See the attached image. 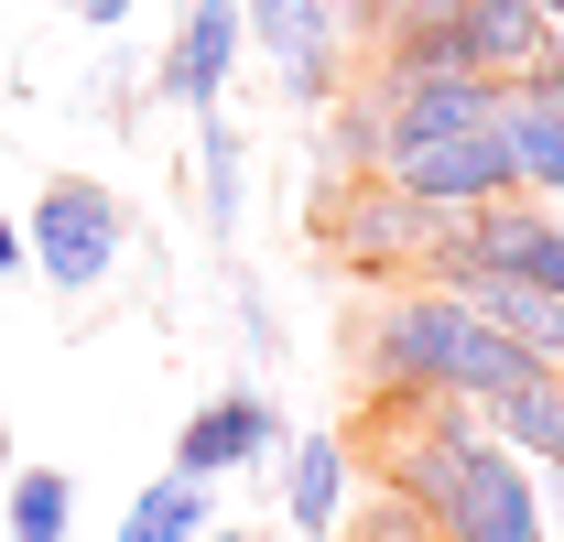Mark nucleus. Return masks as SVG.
<instances>
[{
  "mask_svg": "<svg viewBox=\"0 0 564 542\" xmlns=\"http://www.w3.org/2000/svg\"><path fill=\"white\" fill-rule=\"evenodd\" d=\"M369 380L391 391V402H467V412H499L521 402V391H543L554 369L532 358V347H510L499 326H478L456 293H380V315H369Z\"/></svg>",
  "mask_w": 564,
  "mask_h": 542,
  "instance_id": "obj_1",
  "label": "nucleus"
},
{
  "mask_svg": "<svg viewBox=\"0 0 564 542\" xmlns=\"http://www.w3.org/2000/svg\"><path fill=\"white\" fill-rule=\"evenodd\" d=\"M22 239H33V271L55 282V293H98L109 271H120V239H131V206L109 196L98 174H55L33 217H22Z\"/></svg>",
  "mask_w": 564,
  "mask_h": 542,
  "instance_id": "obj_2",
  "label": "nucleus"
},
{
  "mask_svg": "<svg viewBox=\"0 0 564 542\" xmlns=\"http://www.w3.org/2000/svg\"><path fill=\"white\" fill-rule=\"evenodd\" d=\"M434 542H554V521H543V467H521L489 434L456 467V488L434 499Z\"/></svg>",
  "mask_w": 564,
  "mask_h": 542,
  "instance_id": "obj_3",
  "label": "nucleus"
},
{
  "mask_svg": "<svg viewBox=\"0 0 564 542\" xmlns=\"http://www.w3.org/2000/svg\"><path fill=\"white\" fill-rule=\"evenodd\" d=\"M293 456V423H282V402L261 391V380H228V391H207V402L185 412V434H174V477H239V467H282Z\"/></svg>",
  "mask_w": 564,
  "mask_h": 542,
  "instance_id": "obj_4",
  "label": "nucleus"
},
{
  "mask_svg": "<svg viewBox=\"0 0 564 542\" xmlns=\"http://www.w3.org/2000/svg\"><path fill=\"white\" fill-rule=\"evenodd\" d=\"M380 185H402L423 217L456 228V217H478V206L521 196V163H510V141H499V120H489V131H456V141H434V152H413V163H391Z\"/></svg>",
  "mask_w": 564,
  "mask_h": 542,
  "instance_id": "obj_5",
  "label": "nucleus"
},
{
  "mask_svg": "<svg viewBox=\"0 0 564 542\" xmlns=\"http://www.w3.org/2000/svg\"><path fill=\"white\" fill-rule=\"evenodd\" d=\"M380 76V66H369ZM380 98H391V163H413V152H434V141L456 131H489L499 120V87L478 66H423V76H380ZM380 163V174H391Z\"/></svg>",
  "mask_w": 564,
  "mask_h": 542,
  "instance_id": "obj_6",
  "label": "nucleus"
},
{
  "mask_svg": "<svg viewBox=\"0 0 564 542\" xmlns=\"http://www.w3.org/2000/svg\"><path fill=\"white\" fill-rule=\"evenodd\" d=\"M239 55H250V11H239V0H185V22H174V44H163L152 87H163L185 120H217V98H228Z\"/></svg>",
  "mask_w": 564,
  "mask_h": 542,
  "instance_id": "obj_7",
  "label": "nucleus"
},
{
  "mask_svg": "<svg viewBox=\"0 0 564 542\" xmlns=\"http://www.w3.org/2000/svg\"><path fill=\"white\" fill-rule=\"evenodd\" d=\"M434 239H445V217H423V206L402 196V185H380V174H369V185L326 217V250H348L358 271H423V250H434Z\"/></svg>",
  "mask_w": 564,
  "mask_h": 542,
  "instance_id": "obj_8",
  "label": "nucleus"
},
{
  "mask_svg": "<svg viewBox=\"0 0 564 542\" xmlns=\"http://www.w3.org/2000/svg\"><path fill=\"white\" fill-rule=\"evenodd\" d=\"M456 250L489 271H521V282H543L564 304V206H532V196H499L478 217H456Z\"/></svg>",
  "mask_w": 564,
  "mask_h": 542,
  "instance_id": "obj_9",
  "label": "nucleus"
},
{
  "mask_svg": "<svg viewBox=\"0 0 564 542\" xmlns=\"http://www.w3.org/2000/svg\"><path fill=\"white\" fill-rule=\"evenodd\" d=\"M499 141H510V163H521V196L564 206V55L532 66L521 87H499Z\"/></svg>",
  "mask_w": 564,
  "mask_h": 542,
  "instance_id": "obj_10",
  "label": "nucleus"
},
{
  "mask_svg": "<svg viewBox=\"0 0 564 542\" xmlns=\"http://www.w3.org/2000/svg\"><path fill=\"white\" fill-rule=\"evenodd\" d=\"M554 22L532 11V0H467V22H456V66H478L489 87H521L532 66H554Z\"/></svg>",
  "mask_w": 564,
  "mask_h": 542,
  "instance_id": "obj_11",
  "label": "nucleus"
},
{
  "mask_svg": "<svg viewBox=\"0 0 564 542\" xmlns=\"http://www.w3.org/2000/svg\"><path fill=\"white\" fill-rule=\"evenodd\" d=\"M282 521H293V542H326L348 521V434H293V456H282Z\"/></svg>",
  "mask_w": 564,
  "mask_h": 542,
  "instance_id": "obj_12",
  "label": "nucleus"
},
{
  "mask_svg": "<svg viewBox=\"0 0 564 542\" xmlns=\"http://www.w3.org/2000/svg\"><path fill=\"white\" fill-rule=\"evenodd\" d=\"M207 532H217V488L163 467V477H141V488H131V510H120V532H109V542H207Z\"/></svg>",
  "mask_w": 564,
  "mask_h": 542,
  "instance_id": "obj_13",
  "label": "nucleus"
},
{
  "mask_svg": "<svg viewBox=\"0 0 564 542\" xmlns=\"http://www.w3.org/2000/svg\"><path fill=\"white\" fill-rule=\"evenodd\" d=\"M76 532V477L66 467H11L0 477V542H66Z\"/></svg>",
  "mask_w": 564,
  "mask_h": 542,
  "instance_id": "obj_14",
  "label": "nucleus"
},
{
  "mask_svg": "<svg viewBox=\"0 0 564 542\" xmlns=\"http://www.w3.org/2000/svg\"><path fill=\"white\" fill-rule=\"evenodd\" d=\"M489 434L521 456V467H543V477H564V369L543 380V391H521V402H499L489 412Z\"/></svg>",
  "mask_w": 564,
  "mask_h": 542,
  "instance_id": "obj_15",
  "label": "nucleus"
},
{
  "mask_svg": "<svg viewBox=\"0 0 564 542\" xmlns=\"http://www.w3.org/2000/svg\"><path fill=\"white\" fill-rule=\"evenodd\" d=\"M326 152H337L348 174H380V163H391V98H380V76L326 109Z\"/></svg>",
  "mask_w": 564,
  "mask_h": 542,
  "instance_id": "obj_16",
  "label": "nucleus"
},
{
  "mask_svg": "<svg viewBox=\"0 0 564 542\" xmlns=\"http://www.w3.org/2000/svg\"><path fill=\"white\" fill-rule=\"evenodd\" d=\"M196 174H207V228L228 239L239 228V185H250V141H239V120H196Z\"/></svg>",
  "mask_w": 564,
  "mask_h": 542,
  "instance_id": "obj_17",
  "label": "nucleus"
},
{
  "mask_svg": "<svg viewBox=\"0 0 564 542\" xmlns=\"http://www.w3.org/2000/svg\"><path fill=\"white\" fill-rule=\"evenodd\" d=\"M239 11H250V44H261V55H282L293 22H304V0H239Z\"/></svg>",
  "mask_w": 564,
  "mask_h": 542,
  "instance_id": "obj_18",
  "label": "nucleus"
},
{
  "mask_svg": "<svg viewBox=\"0 0 564 542\" xmlns=\"http://www.w3.org/2000/svg\"><path fill=\"white\" fill-rule=\"evenodd\" d=\"M76 22H87V33H120V22H131V0H76Z\"/></svg>",
  "mask_w": 564,
  "mask_h": 542,
  "instance_id": "obj_19",
  "label": "nucleus"
},
{
  "mask_svg": "<svg viewBox=\"0 0 564 542\" xmlns=\"http://www.w3.org/2000/svg\"><path fill=\"white\" fill-rule=\"evenodd\" d=\"M33 261V239H22V228H11V217H0V282H11V271Z\"/></svg>",
  "mask_w": 564,
  "mask_h": 542,
  "instance_id": "obj_20",
  "label": "nucleus"
},
{
  "mask_svg": "<svg viewBox=\"0 0 564 542\" xmlns=\"http://www.w3.org/2000/svg\"><path fill=\"white\" fill-rule=\"evenodd\" d=\"M543 521H554V542H564V477H543Z\"/></svg>",
  "mask_w": 564,
  "mask_h": 542,
  "instance_id": "obj_21",
  "label": "nucleus"
},
{
  "mask_svg": "<svg viewBox=\"0 0 564 542\" xmlns=\"http://www.w3.org/2000/svg\"><path fill=\"white\" fill-rule=\"evenodd\" d=\"M532 11H543V22H554V33H564V0H532Z\"/></svg>",
  "mask_w": 564,
  "mask_h": 542,
  "instance_id": "obj_22",
  "label": "nucleus"
},
{
  "mask_svg": "<svg viewBox=\"0 0 564 542\" xmlns=\"http://www.w3.org/2000/svg\"><path fill=\"white\" fill-rule=\"evenodd\" d=\"M207 542H261V532H207Z\"/></svg>",
  "mask_w": 564,
  "mask_h": 542,
  "instance_id": "obj_23",
  "label": "nucleus"
},
{
  "mask_svg": "<svg viewBox=\"0 0 564 542\" xmlns=\"http://www.w3.org/2000/svg\"><path fill=\"white\" fill-rule=\"evenodd\" d=\"M0 467H11V423H0Z\"/></svg>",
  "mask_w": 564,
  "mask_h": 542,
  "instance_id": "obj_24",
  "label": "nucleus"
},
{
  "mask_svg": "<svg viewBox=\"0 0 564 542\" xmlns=\"http://www.w3.org/2000/svg\"><path fill=\"white\" fill-rule=\"evenodd\" d=\"M554 55H564V44H554Z\"/></svg>",
  "mask_w": 564,
  "mask_h": 542,
  "instance_id": "obj_25",
  "label": "nucleus"
}]
</instances>
